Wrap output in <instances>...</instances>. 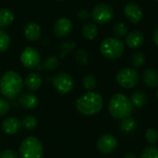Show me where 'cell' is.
<instances>
[{
    "label": "cell",
    "instance_id": "52a82bcc",
    "mask_svg": "<svg viewBox=\"0 0 158 158\" xmlns=\"http://www.w3.org/2000/svg\"><path fill=\"white\" fill-rule=\"evenodd\" d=\"M94 22L98 24H106L114 18V9L110 5L99 4L94 6L91 14Z\"/></svg>",
    "mask_w": 158,
    "mask_h": 158
},
{
    "label": "cell",
    "instance_id": "ffe728a7",
    "mask_svg": "<svg viewBox=\"0 0 158 158\" xmlns=\"http://www.w3.org/2000/svg\"><path fill=\"white\" fill-rule=\"evenodd\" d=\"M130 100H131V104H132L133 106H136L138 108H141V107H143L146 104V102H147V96L142 91H136V92L132 93Z\"/></svg>",
    "mask_w": 158,
    "mask_h": 158
},
{
    "label": "cell",
    "instance_id": "ab89813d",
    "mask_svg": "<svg viewBox=\"0 0 158 158\" xmlns=\"http://www.w3.org/2000/svg\"><path fill=\"white\" fill-rule=\"evenodd\" d=\"M156 1H157V2H158V0H156Z\"/></svg>",
    "mask_w": 158,
    "mask_h": 158
},
{
    "label": "cell",
    "instance_id": "d590c367",
    "mask_svg": "<svg viewBox=\"0 0 158 158\" xmlns=\"http://www.w3.org/2000/svg\"><path fill=\"white\" fill-rule=\"evenodd\" d=\"M153 39H154V42L156 43V44L158 46V28H156V29L154 31V33H153Z\"/></svg>",
    "mask_w": 158,
    "mask_h": 158
},
{
    "label": "cell",
    "instance_id": "f546056e",
    "mask_svg": "<svg viewBox=\"0 0 158 158\" xmlns=\"http://www.w3.org/2000/svg\"><path fill=\"white\" fill-rule=\"evenodd\" d=\"M145 138L146 141L151 143L155 144L158 142V131L155 128H149L145 131Z\"/></svg>",
    "mask_w": 158,
    "mask_h": 158
},
{
    "label": "cell",
    "instance_id": "1f68e13d",
    "mask_svg": "<svg viewBox=\"0 0 158 158\" xmlns=\"http://www.w3.org/2000/svg\"><path fill=\"white\" fill-rule=\"evenodd\" d=\"M76 60L81 65H87L89 62V54L85 49H79L76 52Z\"/></svg>",
    "mask_w": 158,
    "mask_h": 158
},
{
    "label": "cell",
    "instance_id": "e0dca14e",
    "mask_svg": "<svg viewBox=\"0 0 158 158\" xmlns=\"http://www.w3.org/2000/svg\"><path fill=\"white\" fill-rule=\"evenodd\" d=\"M19 105L25 109H33L38 105V97L31 93H24L19 96Z\"/></svg>",
    "mask_w": 158,
    "mask_h": 158
},
{
    "label": "cell",
    "instance_id": "7402d4cb",
    "mask_svg": "<svg viewBox=\"0 0 158 158\" xmlns=\"http://www.w3.org/2000/svg\"><path fill=\"white\" fill-rule=\"evenodd\" d=\"M137 126V122L136 120L133 118H124L121 120L120 124H119V130L121 132L123 133H131L132 132L135 128Z\"/></svg>",
    "mask_w": 158,
    "mask_h": 158
},
{
    "label": "cell",
    "instance_id": "d4e9b609",
    "mask_svg": "<svg viewBox=\"0 0 158 158\" xmlns=\"http://www.w3.org/2000/svg\"><path fill=\"white\" fill-rule=\"evenodd\" d=\"M82 85H83L85 90L91 92V91H93L97 86V80H96V78L94 75L88 74V75L83 77V79H82Z\"/></svg>",
    "mask_w": 158,
    "mask_h": 158
},
{
    "label": "cell",
    "instance_id": "e575fe53",
    "mask_svg": "<svg viewBox=\"0 0 158 158\" xmlns=\"http://www.w3.org/2000/svg\"><path fill=\"white\" fill-rule=\"evenodd\" d=\"M78 17H79V19H80L81 20L86 21V20H88L89 18L91 17V14H90V12H89L88 10H86V9H81V10L79 11Z\"/></svg>",
    "mask_w": 158,
    "mask_h": 158
},
{
    "label": "cell",
    "instance_id": "44dd1931",
    "mask_svg": "<svg viewBox=\"0 0 158 158\" xmlns=\"http://www.w3.org/2000/svg\"><path fill=\"white\" fill-rule=\"evenodd\" d=\"M82 36L87 40H93L98 33V28L94 23H86L81 29Z\"/></svg>",
    "mask_w": 158,
    "mask_h": 158
},
{
    "label": "cell",
    "instance_id": "7c38bea8",
    "mask_svg": "<svg viewBox=\"0 0 158 158\" xmlns=\"http://www.w3.org/2000/svg\"><path fill=\"white\" fill-rule=\"evenodd\" d=\"M124 14L126 18L134 24L139 23L143 19V10L135 2H129L124 6Z\"/></svg>",
    "mask_w": 158,
    "mask_h": 158
},
{
    "label": "cell",
    "instance_id": "5bb4252c",
    "mask_svg": "<svg viewBox=\"0 0 158 158\" xmlns=\"http://www.w3.org/2000/svg\"><path fill=\"white\" fill-rule=\"evenodd\" d=\"M24 36L30 42H35L41 37V27L35 22H28L24 26Z\"/></svg>",
    "mask_w": 158,
    "mask_h": 158
},
{
    "label": "cell",
    "instance_id": "9c48e42d",
    "mask_svg": "<svg viewBox=\"0 0 158 158\" xmlns=\"http://www.w3.org/2000/svg\"><path fill=\"white\" fill-rule=\"evenodd\" d=\"M20 62L25 68L29 69L39 68L41 62V56L39 51L34 47H26L20 54Z\"/></svg>",
    "mask_w": 158,
    "mask_h": 158
},
{
    "label": "cell",
    "instance_id": "4dcf8cb0",
    "mask_svg": "<svg viewBox=\"0 0 158 158\" xmlns=\"http://www.w3.org/2000/svg\"><path fill=\"white\" fill-rule=\"evenodd\" d=\"M22 126L24 127V129L28 130V131H32L36 128L37 126V119L35 118V117L33 116H27L21 122Z\"/></svg>",
    "mask_w": 158,
    "mask_h": 158
},
{
    "label": "cell",
    "instance_id": "9a60e30c",
    "mask_svg": "<svg viewBox=\"0 0 158 158\" xmlns=\"http://www.w3.org/2000/svg\"><path fill=\"white\" fill-rule=\"evenodd\" d=\"M144 43V35L139 31H132L126 35V44L131 48H138Z\"/></svg>",
    "mask_w": 158,
    "mask_h": 158
},
{
    "label": "cell",
    "instance_id": "d6a6232c",
    "mask_svg": "<svg viewBox=\"0 0 158 158\" xmlns=\"http://www.w3.org/2000/svg\"><path fill=\"white\" fill-rule=\"evenodd\" d=\"M0 158H18V155L12 149H5L0 152Z\"/></svg>",
    "mask_w": 158,
    "mask_h": 158
},
{
    "label": "cell",
    "instance_id": "74e56055",
    "mask_svg": "<svg viewBox=\"0 0 158 158\" xmlns=\"http://www.w3.org/2000/svg\"><path fill=\"white\" fill-rule=\"evenodd\" d=\"M156 98H157V100H158V91L156 92Z\"/></svg>",
    "mask_w": 158,
    "mask_h": 158
},
{
    "label": "cell",
    "instance_id": "83f0119b",
    "mask_svg": "<svg viewBox=\"0 0 158 158\" xmlns=\"http://www.w3.org/2000/svg\"><path fill=\"white\" fill-rule=\"evenodd\" d=\"M145 63V56L143 53L138 52L131 56V64L134 68H141Z\"/></svg>",
    "mask_w": 158,
    "mask_h": 158
},
{
    "label": "cell",
    "instance_id": "4316f807",
    "mask_svg": "<svg viewBox=\"0 0 158 158\" xmlns=\"http://www.w3.org/2000/svg\"><path fill=\"white\" fill-rule=\"evenodd\" d=\"M113 33H114L115 37L118 38V39L122 38V37H125L128 34V28H127V26L124 23L118 22V23H117L114 26V28H113Z\"/></svg>",
    "mask_w": 158,
    "mask_h": 158
},
{
    "label": "cell",
    "instance_id": "836d02e7",
    "mask_svg": "<svg viewBox=\"0 0 158 158\" xmlns=\"http://www.w3.org/2000/svg\"><path fill=\"white\" fill-rule=\"evenodd\" d=\"M9 111V104L6 100L0 98V117L5 116Z\"/></svg>",
    "mask_w": 158,
    "mask_h": 158
},
{
    "label": "cell",
    "instance_id": "f1b7e54d",
    "mask_svg": "<svg viewBox=\"0 0 158 158\" xmlns=\"http://www.w3.org/2000/svg\"><path fill=\"white\" fill-rule=\"evenodd\" d=\"M141 158H158V147L150 145L143 149Z\"/></svg>",
    "mask_w": 158,
    "mask_h": 158
},
{
    "label": "cell",
    "instance_id": "603a6c76",
    "mask_svg": "<svg viewBox=\"0 0 158 158\" xmlns=\"http://www.w3.org/2000/svg\"><path fill=\"white\" fill-rule=\"evenodd\" d=\"M59 65V59L56 56H48L43 63L42 66H39V69L41 70H48L52 71L55 70Z\"/></svg>",
    "mask_w": 158,
    "mask_h": 158
},
{
    "label": "cell",
    "instance_id": "484cf974",
    "mask_svg": "<svg viewBox=\"0 0 158 158\" xmlns=\"http://www.w3.org/2000/svg\"><path fill=\"white\" fill-rule=\"evenodd\" d=\"M10 44V37L6 31L0 29V53L7 50Z\"/></svg>",
    "mask_w": 158,
    "mask_h": 158
},
{
    "label": "cell",
    "instance_id": "6da1fadb",
    "mask_svg": "<svg viewBox=\"0 0 158 158\" xmlns=\"http://www.w3.org/2000/svg\"><path fill=\"white\" fill-rule=\"evenodd\" d=\"M23 88V81L20 75L13 70H8L0 79V92L7 99L19 96Z\"/></svg>",
    "mask_w": 158,
    "mask_h": 158
},
{
    "label": "cell",
    "instance_id": "f35d334b",
    "mask_svg": "<svg viewBox=\"0 0 158 158\" xmlns=\"http://www.w3.org/2000/svg\"><path fill=\"white\" fill-rule=\"evenodd\" d=\"M56 1H62V0H56Z\"/></svg>",
    "mask_w": 158,
    "mask_h": 158
},
{
    "label": "cell",
    "instance_id": "7a4b0ae2",
    "mask_svg": "<svg viewBox=\"0 0 158 158\" xmlns=\"http://www.w3.org/2000/svg\"><path fill=\"white\" fill-rule=\"evenodd\" d=\"M104 106L101 94L95 92H87L76 102L77 110L84 116H94L99 113Z\"/></svg>",
    "mask_w": 158,
    "mask_h": 158
},
{
    "label": "cell",
    "instance_id": "3957f363",
    "mask_svg": "<svg viewBox=\"0 0 158 158\" xmlns=\"http://www.w3.org/2000/svg\"><path fill=\"white\" fill-rule=\"evenodd\" d=\"M108 111L116 119H124L131 117L133 111V106L129 97L123 94H114L108 104Z\"/></svg>",
    "mask_w": 158,
    "mask_h": 158
},
{
    "label": "cell",
    "instance_id": "5b68a950",
    "mask_svg": "<svg viewBox=\"0 0 158 158\" xmlns=\"http://www.w3.org/2000/svg\"><path fill=\"white\" fill-rule=\"evenodd\" d=\"M124 44L120 39L116 37H109L103 40L100 44V51L102 55L109 59L119 58L124 53Z\"/></svg>",
    "mask_w": 158,
    "mask_h": 158
},
{
    "label": "cell",
    "instance_id": "ac0fdd59",
    "mask_svg": "<svg viewBox=\"0 0 158 158\" xmlns=\"http://www.w3.org/2000/svg\"><path fill=\"white\" fill-rule=\"evenodd\" d=\"M143 81L149 88L158 87V71L154 69H147L143 73Z\"/></svg>",
    "mask_w": 158,
    "mask_h": 158
},
{
    "label": "cell",
    "instance_id": "ba28073f",
    "mask_svg": "<svg viewBox=\"0 0 158 158\" xmlns=\"http://www.w3.org/2000/svg\"><path fill=\"white\" fill-rule=\"evenodd\" d=\"M53 85L55 89L62 94H69L74 88L73 78L67 72H59L53 78Z\"/></svg>",
    "mask_w": 158,
    "mask_h": 158
},
{
    "label": "cell",
    "instance_id": "8fae6325",
    "mask_svg": "<svg viewBox=\"0 0 158 158\" xmlns=\"http://www.w3.org/2000/svg\"><path fill=\"white\" fill-rule=\"evenodd\" d=\"M72 22L70 19L67 18H60L58 19L53 27V31L56 37L57 38H65L69 35L72 31Z\"/></svg>",
    "mask_w": 158,
    "mask_h": 158
},
{
    "label": "cell",
    "instance_id": "cb8c5ba5",
    "mask_svg": "<svg viewBox=\"0 0 158 158\" xmlns=\"http://www.w3.org/2000/svg\"><path fill=\"white\" fill-rule=\"evenodd\" d=\"M76 46L75 41L73 40H67L64 43H62L61 46H60V55L59 56L61 58H64L67 55H69Z\"/></svg>",
    "mask_w": 158,
    "mask_h": 158
},
{
    "label": "cell",
    "instance_id": "8d00e7d4",
    "mask_svg": "<svg viewBox=\"0 0 158 158\" xmlns=\"http://www.w3.org/2000/svg\"><path fill=\"white\" fill-rule=\"evenodd\" d=\"M123 158H136V156H135L133 154H131V153H127V154L123 156Z\"/></svg>",
    "mask_w": 158,
    "mask_h": 158
},
{
    "label": "cell",
    "instance_id": "2e32d148",
    "mask_svg": "<svg viewBox=\"0 0 158 158\" xmlns=\"http://www.w3.org/2000/svg\"><path fill=\"white\" fill-rule=\"evenodd\" d=\"M43 83V80H42V77L40 76V74L36 73V72H31V73H29L25 80H24V82L23 84L25 85V87L29 90V91H36L38 90L41 85Z\"/></svg>",
    "mask_w": 158,
    "mask_h": 158
},
{
    "label": "cell",
    "instance_id": "30bf717a",
    "mask_svg": "<svg viewBox=\"0 0 158 158\" xmlns=\"http://www.w3.org/2000/svg\"><path fill=\"white\" fill-rule=\"evenodd\" d=\"M96 146L100 153L106 155L111 154L116 150L118 146V141L111 134H104L97 140Z\"/></svg>",
    "mask_w": 158,
    "mask_h": 158
},
{
    "label": "cell",
    "instance_id": "8992f818",
    "mask_svg": "<svg viewBox=\"0 0 158 158\" xmlns=\"http://www.w3.org/2000/svg\"><path fill=\"white\" fill-rule=\"evenodd\" d=\"M116 80L120 87L124 89H131L138 84L140 81V74L134 69L125 68L117 73Z\"/></svg>",
    "mask_w": 158,
    "mask_h": 158
},
{
    "label": "cell",
    "instance_id": "4fadbf2b",
    "mask_svg": "<svg viewBox=\"0 0 158 158\" xmlns=\"http://www.w3.org/2000/svg\"><path fill=\"white\" fill-rule=\"evenodd\" d=\"M21 121L16 117H8L2 122V130L6 134H16L21 128Z\"/></svg>",
    "mask_w": 158,
    "mask_h": 158
},
{
    "label": "cell",
    "instance_id": "d6986e66",
    "mask_svg": "<svg viewBox=\"0 0 158 158\" xmlns=\"http://www.w3.org/2000/svg\"><path fill=\"white\" fill-rule=\"evenodd\" d=\"M14 20V14L8 8H0V29L6 28Z\"/></svg>",
    "mask_w": 158,
    "mask_h": 158
},
{
    "label": "cell",
    "instance_id": "277c9868",
    "mask_svg": "<svg viewBox=\"0 0 158 158\" xmlns=\"http://www.w3.org/2000/svg\"><path fill=\"white\" fill-rule=\"evenodd\" d=\"M19 152L20 158H42L44 146L39 139L29 136L21 142Z\"/></svg>",
    "mask_w": 158,
    "mask_h": 158
}]
</instances>
